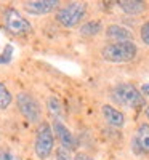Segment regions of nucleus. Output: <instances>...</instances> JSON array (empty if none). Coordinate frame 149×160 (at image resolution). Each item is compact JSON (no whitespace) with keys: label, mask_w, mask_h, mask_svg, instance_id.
Listing matches in <instances>:
<instances>
[{"label":"nucleus","mask_w":149,"mask_h":160,"mask_svg":"<svg viewBox=\"0 0 149 160\" xmlns=\"http://www.w3.org/2000/svg\"><path fill=\"white\" fill-rule=\"evenodd\" d=\"M112 98L116 102L127 106V108H131V109H140L144 106V96L131 83H119L112 90Z\"/></svg>","instance_id":"f257e3e1"},{"label":"nucleus","mask_w":149,"mask_h":160,"mask_svg":"<svg viewBox=\"0 0 149 160\" xmlns=\"http://www.w3.org/2000/svg\"><path fill=\"white\" fill-rule=\"evenodd\" d=\"M146 115H147V118H149V106H147V109H146Z\"/></svg>","instance_id":"aec40b11"},{"label":"nucleus","mask_w":149,"mask_h":160,"mask_svg":"<svg viewBox=\"0 0 149 160\" xmlns=\"http://www.w3.org/2000/svg\"><path fill=\"white\" fill-rule=\"evenodd\" d=\"M141 95L149 96V83H144V85L141 87Z\"/></svg>","instance_id":"6ab92c4d"},{"label":"nucleus","mask_w":149,"mask_h":160,"mask_svg":"<svg viewBox=\"0 0 149 160\" xmlns=\"http://www.w3.org/2000/svg\"><path fill=\"white\" fill-rule=\"evenodd\" d=\"M16 102H18V108H19L21 114L28 120H31V122H39L40 120L39 101L35 98H32L29 93H19L16 98Z\"/></svg>","instance_id":"423d86ee"},{"label":"nucleus","mask_w":149,"mask_h":160,"mask_svg":"<svg viewBox=\"0 0 149 160\" xmlns=\"http://www.w3.org/2000/svg\"><path fill=\"white\" fill-rule=\"evenodd\" d=\"M58 5L59 2H56V0H34V2H26L24 8L32 15H45V13L55 10Z\"/></svg>","instance_id":"6e6552de"},{"label":"nucleus","mask_w":149,"mask_h":160,"mask_svg":"<svg viewBox=\"0 0 149 160\" xmlns=\"http://www.w3.org/2000/svg\"><path fill=\"white\" fill-rule=\"evenodd\" d=\"M101 112H103V117H104V120L109 125H112V127H122L125 123V117H124V114H122L119 109H116V108H112V106H109V104H104L103 108H101Z\"/></svg>","instance_id":"9d476101"},{"label":"nucleus","mask_w":149,"mask_h":160,"mask_svg":"<svg viewBox=\"0 0 149 160\" xmlns=\"http://www.w3.org/2000/svg\"><path fill=\"white\" fill-rule=\"evenodd\" d=\"M106 35L107 38L116 40V42H133V34L130 32V29L119 24H111L106 29Z\"/></svg>","instance_id":"1a4fd4ad"},{"label":"nucleus","mask_w":149,"mask_h":160,"mask_svg":"<svg viewBox=\"0 0 149 160\" xmlns=\"http://www.w3.org/2000/svg\"><path fill=\"white\" fill-rule=\"evenodd\" d=\"M84 16H85V5L79 2H72L58 11L56 19L66 28H72V26L79 24Z\"/></svg>","instance_id":"39448f33"},{"label":"nucleus","mask_w":149,"mask_h":160,"mask_svg":"<svg viewBox=\"0 0 149 160\" xmlns=\"http://www.w3.org/2000/svg\"><path fill=\"white\" fill-rule=\"evenodd\" d=\"M0 160H23V158H19L15 152H11L5 148H0Z\"/></svg>","instance_id":"dca6fc26"},{"label":"nucleus","mask_w":149,"mask_h":160,"mask_svg":"<svg viewBox=\"0 0 149 160\" xmlns=\"http://www.w3.org/2000/svg\"><path fill=\"white\" fill-rule=\"evenodd\" d=\"M3 22L7 26V29L11 34H16V35H24V34H29L31 32V24L29 21L23 18V15L15 10V8H8L3 13Z\"/></svg>","instance_id":"20e7f679"},{"label":"nucleus","mask_w":149,"mask_h":160,"mask_svg":"<svg viewBox=\"0 0 149 160\" xmlns=\"http://www.w3.org/2000/svg\"><path fill=\"white\" fill-rule=\"evenodd\" d=\"M141 38H143V42L149 47V21H146L141 26Z\"/></svg>","instance_id":"f3484780"},{"label":"nucleus","mask_w":149,"mask_h":160,"mask_svg":"<svg viewBox=\"0 0 149 160\" xmlns=\"http://www.w3.org/2000/svg\"><path fill=\"white\" fill-rule=\"evenodd\" d=\"M135 144H136V148L141 152L149 154V125L147 123L140 125V128L136 130V135H135Z\"/></svg>","instance_id":"9b49d317"},{"label":"nucleus","mask_w":149,"mask_h":160,"mask_svg":"<svg viewBox=\"0 0 149 160\" xmlns=\"http://www.w3.org/2000/svg\"><path fill=\"white\" fill-rule=\"evenodd\" d=\"M101 29H103V26H101L100 21H88V22H85L82 28H80V34L91 37V35H96Z\"/></svg>","instance_id":"ddd939ff"},{"label":"nucleus","mask_w":149,"mask_h":160,"mask_svg":"<svg viewBox=\"0 0 149 160\" xmlns=\"http://www.w3.org/2000/svg\"><path fill=\"white\" fill-rule=\"evenodd\" d=\"M56 158H58V160H71L69 151L64 149V148H59V149L56 151Z\"/></svg>","instance_id":"a211bd4d"},{"label":"nucleus","mask_w":149,"mask_h":160,"mask_svg":"<svg viewBox=\"0 0 149 160\" xmlns=\"http://www.w3.org/2000/svg\"><path fill=\"white\" fill-rule=\"evenodd\" d=\"M53 130L50 127V123H40L37 128V136H35V154L39 158H48L51 151H53Z\"/></svg>","instance_id":"7ed1b4c3"},{"label":"nucleus","mask_w":149,"mask_h":160,"mask_svg":"<svg viewBox=\"0 0 149 160\" xmlns=\"http://www.w3.org/2000/svg\"><path fill=\"white\" fill-rule=\"evenodd\" d=\"M11 104V95L7 90V87L0 82V109H7Z\"/></svg>","instance_id":"4468645a"},{"label":"nucleus","mask_w":149,"mask_h":160,"mask_svg":"<svg viewBox=\"0 0 149 160\" xmlns=\"http://www.w3.org/2000/svg\"><path fill=\"white\" fill-rule=\"evenodd\" d=\"M47 106H48V111L53 114V115H61V112H63V108H61V102L56 99V98H50L48 101H47Z\"/></svg>","instance_id":"2eb2a0df"},{"label":"nucleus","mask_w":149,"mask_h":160,"mask_svg":"<svg viewBox=\"0 0 149 160\" xmlns=\"http://www.w3.org/2000/svg\"><path fill=\"white\" fill-rule=\"evenodd\" d=\"M138 53V48L133 42H116L106 45L101 51V55L106 61L111 62H127L131 61Z\"/></svg>","instance_id":"f03ea898"},{"label":"nucleus","mask_w":149,"mask_h":160,"mask_svg":"<svg viewBox=\"0 0 149 160\" xmlns=\"http://www.w3.org/2000/svg\"><path fill=\"white\" fill-rule=\"evenodd\" d=\"M119 7L128 15H140L146 8L144 2H138V0H120Z\"/></svg>","instance_id":"f8f14e48"},{"label":"nucleus","mask_w":149,"mask_h":160,"mask_svg":"<svg viewBox=\"0 0 149 160\" xmlns=\"http://www.w3.org/2000/svg\"><path fill=\"white\" fill-rule=\"evenodd\" d=\"M53 131L56 133V136H58V139L61 141V148H64V149H67V151H71V149H75V139H74V136H72V133L67 130V127L66 125H63L59 120H55L53 122Z\"/></svg>","instance_id":"0eeeda50"}]
</instances>
